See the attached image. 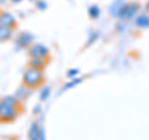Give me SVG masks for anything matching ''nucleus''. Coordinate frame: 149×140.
<instances>
[{
    "label": "nucleus",
    "instance_id": "1",
    "mask_svg": "<svg viewBox=\"0 0 149 140\" xmlns=\"http://www.w3.org/2000/svg\"><path fill=\"white\" fill-rule=\"evenodd\" d=\"M19 102L15 96L0 98V123H11L17 118Z\"/></svg>",
    "mask_w": 149,
    "mask_h": 140
},
{
    "label": "nucleus",
    "instance_id": "2",
    "mask_svg": "<svg viewBox=\"0 0 149 140\" xmlns=\"http://www.w3.org/2000/svg\"><path fill=\"white\" fill-rule=\"evenodd\" d=\"M42 82H44V73H42V69H39V68L29 67L25 71L24 76H22V83H24V86L29 88L39 87Z\"/></svg>",
    "mask_w": 149,
    "mask_h": 140
},
{
    "label": "nucleus",
    "instance_id": "3",
    "mask_svg": "<svg viewBox=\"0 0 149 140\" xmlns=\"http://www.w3.org/2000/svg\"><path fill=\"white\" fill-rule=\"evenodd\" d=\"M138 9H139V4H137V3L136 4H134V3L123 4V5L120 6L118 16H120L123 20H129V19H132L134 15H136V12L138 11Z\"/></svg>",
    "mask_w": 149,
    "mask_h": 140
},
{
    "label": "nucleus",
    "instance_id": "4",
    "mask_svg": "<svg viewBox=\"0 0 149 140\" xmlns=\"http://www.w3.org/2000/svg\"><path fill=\"white\" fill-rule=\"evenodd\" d=\"M29 55L31 57H36V58H45L49 55V49L46 46L41 45V44H35L31 45L29 47Z\"/></svg>",
    "mask_w": 149,
    "mask_h": 140
},
{
    "label": "nucleus",
    "instance_id": "5",
    "mask_svg": "<svg viewBox=\"0 0 149 140\" xmlns=\"http://www.w3.org/2000/svg\"><path fill=\"white\" fill-rule=\"evenodd\" d=\"M0 26H5V27H14L16 26V17L13 15L11 12L1 10L0 11Z\"/></svg>",
    "mask_w": 149,
    "mask_h": 140
},
{
    "label": "nucleus",
    "instance_id": "6",
    "mask_svg": "<svg viewBox=\"0 0 149 140\" xmlns=\"http://www.w3.org/2000/svg\"><path fill=\"white\" fill-rule=\"evenodd\" d=\"M32 42H34V36L30 32H21L15 40V44L19 47H29L32 45Z\"/></svg>",
    "mask_w": 149,
    "mask_h": 140
},
{
    "label": "nucleus",
    "instance_id": "7",
    "mask_svg": "<svg viewBox=\"0 0 149 140\" xmlns=\"http://www.w3.org/2000/svg\"><path fill=\"white\" fill-rule=\"evenodd\" d=\"M13 36H14V29H11V27L0 26V42L9 41Z\"/></svg>",
    "mask_w": 149,
    "mask_h": 140
},
{
    "label": "nucleus",
    "instance_id": "8",
    "mask_svg": "<svg viewBox=\"0 0 149 140\" xmlns=\"http://www.w3.org/2000/svg\"><path fill=\"white\" fill-rule=\"evenodd\" d=\"M30 93H31L30 88L26 87V86H24V87H20V88L17 89V92L15 93V97L17 98L19 100H24V99H26V98L30 96Z\"/></svg>",
    "mask_w": 149,
    "mask_h": 140
},
{
    "label": "nucleus",
    "instance_id": "9",
    "mask_svg": "<svg viewBox=\"0 0 149 140\" xmlns=\"http://www.w3.org/2000/svg\"><path fill=\"white\" fill-rule=\"evenodd\" d=\"M29 66L32 68H39L42 69V67L45 66V58H36V57H31Z\"/></svg>",
    "mask_w": 149,
    "mask_h": 140
},
{
    "label": "nucleus",
    "instance_id": "10",
    "mask_svg": "<svg viewBox=\"0 0 149 140\" xmlns=\"http://www.w3.org/2000/svg\"><path fill=\"white\" fill-rule=\"evenodd\" d=\"M39 133H40V128L37 125V123H32L30 132H29L30 140H39Z\"/></svg>",
    "mask_w": 149,
    "mask_h": 140
},
{
    "label": "nucleus",
    "instance_id": "11",
    "mask_svg": "<svg viewBox=\"0 0 149 140\" xmlns=\"http://www.w3.org/2000/svg\"><path fill=\"white\" fill-rule=\"evenodd\" d=\"M136 25L139 26V27H142V29H147V27H149V16L142 15V16L137 17Z\"/></svg>",
    "mask_w": 149,
    "mask_h": 140
},
{
    "label": "nucleus",
    "instance_id": "12",
    "mask_svg": "<svg viewBox=\"0 0 149 140\" xmlns=\"http://www.w3.org/2000/svg\"><path fill=\"white\" fill-rule=\"evenodd\" d=\"M88 14H90V16L92 19H97L100 16V8L97 5H92L90 8V10H88Z\"/></svg>",
    "mask_w": 149,
    "mask_h": 140
},
{
    "label": "nucleus",
    "instance_id": "13",
    "mask_svg": "<svg viewBox=\"0 0 149 140\" xmlns=\"http://www.w3.org/2000/svg\"><path fill=\"white\" fill-rule=\"evenodd\" d=\"M49 96H50V88H44L42 91H41V93H40V99L41 100H46L49 98Z\"/></svg>",
    "mask_w": 149,
    "mask_h": 140
},
{
    "label": "nucleus",
    "instance_id": "14",
    "mask_svg": "<svg viewBox=\"0 0 149 140\" xmlns=\"http://www.w3.org/2000/svg\"><path fill=\"white\" fill-rule=\"evenodd\" d=\"M80 82H81V79H80V78H76V81H72V82L67 83V85L65 86V89H68V88H71V87H73V86H76V85H78Z\"/></svg>",
    "mask_w": 149,
    "mask_h": 140
},
{
    "label": "nucleus",
    "instance_id": "15",
    "mask_svg": "<svg viewBox=\"0 0 149 140\" xmlns=\"http://www.w3.org/2000/svg\"><path fill=\"white\" fill-rule=\"evenodd\" d=\"M36 5H37V8H39L40 10H45L46 9V3L42 1V0H39V1L36 3Z\"/></svg>",
    "mask_w": 149,
    "mask_h": 140
},
{
    "label": "nucleus",
    "instance_id": "16",
    "mask_svg": "<svg viewBox=\"0 0 149 140\" xmlns=\"http://www.w3.org/2000/svg\"><path fill=\"white\" fill-rule=\"evenodd\" d=\"M77 73H78V69H71V71L67 72V76L68 77H72V76H76Z\"/></svg>",
    "mask_w": 149,
    "mask_h": 140
},
{
    "label": "nucleus",
    "instance_id": "17",
    "mask_svg": "<svg viewBox=\"0 0 149 140\" xmlns=\"http://www.w3.org/2000/svg\"><path fill=\"white\" fill-rule=\"evenodd\" d=\"M8 0H0V5H4V4H6Z\"/></svg>",
    "mask_w": 149,
    "mask_h": 140
},
{
    "label": "nucleus",
    "instance_id": "18",
    "mask_svg": "<svg viewBox=\"0 0 149 140\" xmlns=\"http://www.w3.org/2000/svg\"><path fill=\"white\" fill-rule=\"evenodd\" d=\"M20 1H21V0H11L13 4H17V3H20Z\"/></svg>",
    "mask_w": 149,
    "mask_h": 140
},
{
    "label": "nucleus",
    "instance_id": "19",
    "mask_svg": "<svg viewBox=\"0 0 149 140\" xmlns=\"http://www.w3.org/2000/svg\"><path fill=\"white\" fill-rule=\"evenodd\" d=\"M147 9H148V10H149V1H148V4H147Z\"/></svg>",
    "mask_w": 149,
    "mask_h": 140
}]
</instances>
